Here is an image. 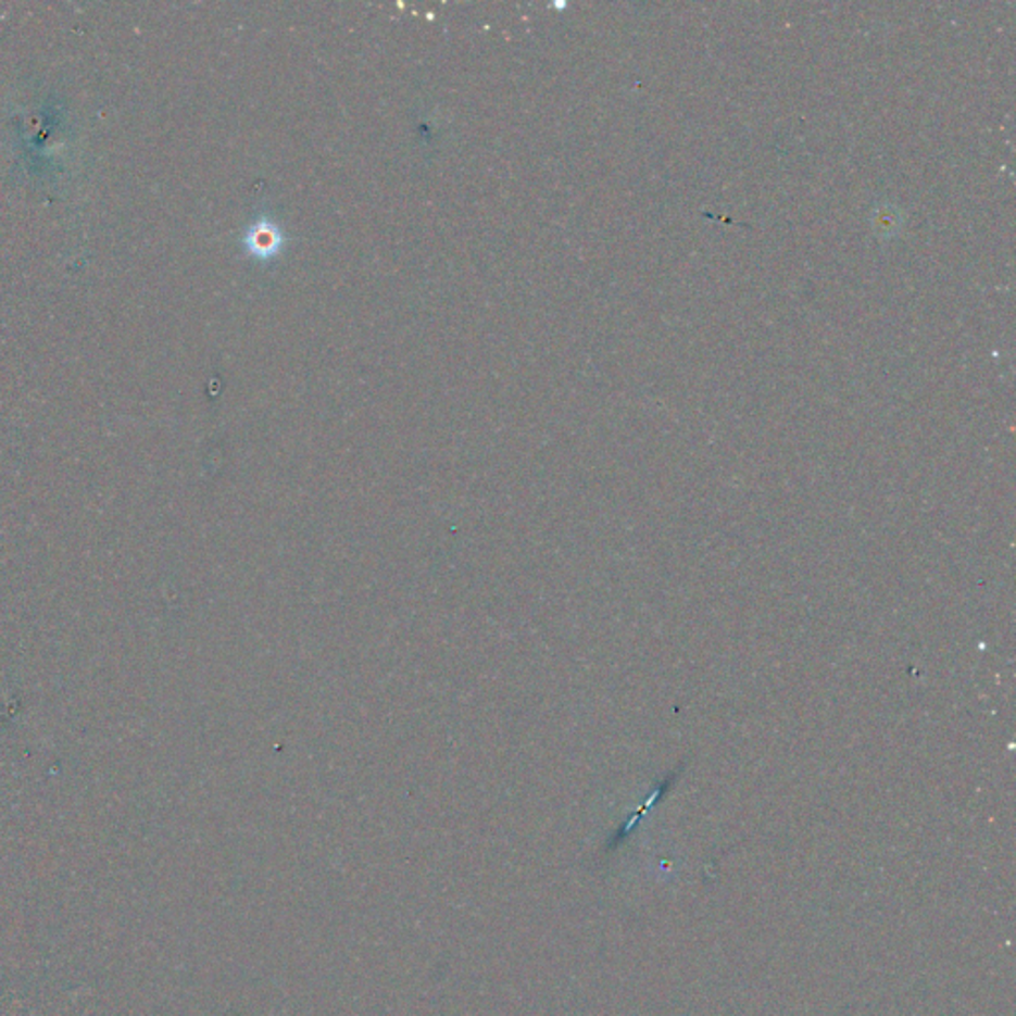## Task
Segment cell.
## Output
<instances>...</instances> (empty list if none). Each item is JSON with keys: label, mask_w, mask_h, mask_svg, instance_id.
Segmentation results:
<instances>
[{"label": "cell", "mask_w": 1016, "mask_h": 1016, "mask_svg": "<svg viewBox=\"0 0 1016 1016\" xmlns=\"http://www.w3.org/2000/svg\"><path fill=\"white\" fill-rule=\"evenodd\" d=\"M285 240V233L275 218L259 215L244 230L242 244H244V251L249 252V256L256 259L259 263H268V261H275L276 256L283 252Z\"/></svg>", "instance_id": "cell-1"}]
</instances>
